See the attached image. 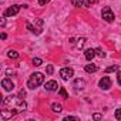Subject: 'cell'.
I'll return each mask as SVG.
<instances>
[{
  "label": "cell",
  "instance_id": "6da1fadb",
  "mask_svg": "<svg viewBox=\"0 0 121 121\" xmlns=\"http://www.w3.org/2000/svg\"><path fill=\"white\" fill-rule=\"evenodd\" d=\"M43 81H44V76H43L41 73H33V74L30 76L29 81H27V87L31 88V90H34V88H37L40 84H43Z\"/></svg>",
  "mask_w": 121,
  "mask_h": 121
},
{
  "label": "cell",
  "instance_id": "7a4b0ae2",
  "mask_svg": "<svg viewBox=\"0 0 121 121\" xmlns=\"http://www.w3.org/2000/svg\"><path fill=\"white\" fill-rule=\"evenodd\" d=\"M101 16H103V19L107 23H112L114 22V13H112V10L110 7H104L103 12H101Z\"/></svg>",
  "mask_w": 121,
  "mask_h": 121
},
{
  "label": "cell",
  "instance_id": "3957f363",
  "mask_svg": "<svg viewBox=\"0 0 121 121\" xmlns=\"http://www.w3.org/2000/svg\"><path fill=\"white\" fill-rule=\"evenodd\" d=\"M60 76H61V78L63 80H70V78H73V76H74V71H73V69H70V67H64V69H61L60 70Z\"/></svg>",
  "mask_w": 121,
  "mask_h": 121
},
{
  "label": "cell",
  "instance_id": "277c9868",
  "mask_svg": "<svg viewBox=\"0 0 121 121\" xmlns=\"http://www.w3.org/2000/svg\"><path fill=\"white\" fill-rule=\"evenodd\" d=\"M17 112H20L17 108H13V110H10V111L2 110V112H0V117H2V120H9V118H12L13 115H16Z\"/></svg>",
  "mask_w": 121,
  "mask_h": 121
},
{
  "label": "cell",
  "instance_id": "5b68a950",
  "mask_svg": "<svg viewBox=\"0 0 121 121\" xmlns=\"http://www.w3.org/2000/svg\"><path fill=\"white\" fill-rule=\"evenodd\" d=\"M98 86H100L101 90H108V88L111 87V80H110V77H103V78L100 80Z\"/></svg>",
  "mask_w": 121,
  "mask_h": 121
},
{
  "label": "cell",
  "instance_id": "8992f818",
  "mask_svg": "<svg viewBox=\"0 0 121 121\" xmlns=\"http://www.w3.org/2000/svg\"><path fill=\"white\" fill-rule=\"evenodd\" d=\"M19 10H20V6H19V4H13V6H10V7L4 12V16H16V14L19 13Z\"/></svg>",
  "mask_w": 121,
  "mask_h": 121
},
{
  "label": "cell",
  "instance_id": "52a82bcc",
  "mask_svg": "<svg viewBox=\"0 0 121 121\" xmlns=\"http://www.w3.org/2000/svg\"><path fill=\"white\" fill-rule=\"evenodd\" d=\"M2 87H3L6 91H12V90L14 88V84H13L12 80H9V78H3V81H2Z\"/></svg>",
  "mask_w": 121,
  "mask_h": 121
},
{
  "label": "cell",
  "instance_id": "ba28073f",
  "mask_svg": "<svg viewBox=\"0 0 121 121\" xmlns=\"http://www.w3.org/2000/svg\"><path fill=\"white\" fill-rule=\"evenodd\" d=\"M86 86H87V83H86V80H83V78H77V80H74V83H73V87L77 88V90H83V88H86Z\"/></svg>",
  "mask_w": 121,
  "mask_h": 121
},
{
  "label": "cell",
  "instance_id": "9c48e42d",
  "mask_svg": "<svg viewBox=\"0 0 121 121\" xmlns=\"http://www.w3.org/2000/svg\"><path fill=\"white\" fill-rule=\"evenodd\" d=\"M44 88H46L47 91H56V90L58 88V84H57V81H54V80H50V81H47V83H46Z\"/></svg>",
  "mask_w": 121,
  "mask_h": 121
},
{
  "label": "cell",
  "instance_id": "30bf717a",
  "mask_svg": "<svg viewBox=\"0 0 121 121\" xmlns=\"http://www.w3.org/2000/svg\"><path fill=\"white\" fill-rule=\"evenodd\" d=\"M94 56H95V48H87L86 53H84V57H86V60H88V61H91L94 58Z\"/></svg>",
  "mask_w": 121,
  "mask_h": 121
},
{
  "label": "cell",
  "instance_id": "8fae6325",
  "mask_svg": "<svg viewBox=\"0 0 121 121\" xmlns=\"http://www.w3.org/2000/svg\"><path fill=\"white\" fill-rule=\"evenodd\" d=\"M84 70L87 71V73H95L97 70H98V67H97V64H87L86 67H84Z\"/></svg>",
  "mask_w": 121,
  "mask_h": 121
},
{
  "label": "cell",
  "instance_id": "7c38bea8",
  "mask_svg": "<svg viewBox=\"0 0 121 121\" xmlns=\"http://www.w3.org/2000/svg\"><path fill=\"white\" fill-rule=\"evenodd\" d=\"M84 44H86V37H80V39L77 40L76 47H77V48H83V47H84Z\"/></svg>",
  "mask_w": 121,
  "mask_h": 121
},
{
  "label": "cell",
  "instance_id": "4fadbf2b",
  "mask_svg": "<svg viewBox=\"0 0 121 121\" xmlns=\"http://www.w3.org/2000/svg\"><path fill=\"white\" fill-rule=\"evenodd\" d=\"M51 110H53L54 112H61V111H63V107L60 105V104H57V103H54V104L51 105Z\"/></svg>",
  "mask_w": 121,
  "mask_h": 121
},
{
  "label": "cell",
  "instance_id": "5bb4252c",
  "mask_svg": "<svg viewBox=\"0 0 121 121\" xmlns=\"http://www.w3.org/2000/svg\"><path fill=\"white\" fill-rule=\"evenodd\" d=\"M84 2H86V0H71V4L74 7H81L84 4Z\"/></svg>",
  "mask_w": 121,
  "mask_h": 121
},
{
  "label": "cell",
  "instance_id": "9a60e30c",
  "mask_svg": "<svg viewBox=\"0 0 121 121\" xmlns=\"http://www.w3.org/2000/svg\"><path fill=\"white\" fill-rule=\"evenodd\" d=\"M58 94L61 95L63 98H69V94H67V91H66V88H63V87H60L58 88Z\"/></svg>",
  "mask_w": 121,
  "mask_h": 121
},
{
  "label": "cell",
  "instance_id": "2e32d148",
  "mask_svg": "<svg viewBox=\"0 0 121 121\" xmlns=\"http://www.w3.org/2000/svg\"><path fill=\"white\" fill-rule=\"evenodd\" d=\"M95 56H98L100 58H104L105 57V53L103 51V48H95Z\"/></svg>",
  "mask_w": 121,
  "mask_h": 121
},
{
  "label": "cell",
  "instance_id": "e0dca14e",
  "mask_svg": "<svg viewBox=\"0 0 121 121\" xmlns=\"http://www.w3.org/2000/svg\"><path fill=\"white\" fill-rule=\"evenodd\" d=\"M7 56H9V58H17V57H19V53L14 51V50H10V51L7 53Z\"/></svg>",
  "mask_w": 121,
  "mask_h": 121
},
{
  "label": "cell",
  "instance_id": "ac0fdd59",
  "mask_svg": "<svg viewBox=\"0 0 121 121\" xmlns=\"http://www.w3.org/2000/svg\"><path fill=\"white\" fill-rule=\"evenodd\" d=\"M33 64L39 67V66H41V64H43V60H41V58H39V57H34V58H33Z\"/></svg>",
  "mask_w": 121,
  "mask_h": 121
},
{
  "label": "cell",
  "instance_id": "d6986e66",
  "mask_svg": "<svg viewBox=\"0 0 121 121\" xmlns=\"http://www.w3.org/2000/svg\"><path fill=\"white\" fill-rule=\"evenodd\" d=\"M117 70H118V66H110V67L105 69V73H114Z\"/></svg>",
  "mask_w": 121,
  "mask_h": 121
},
{
  "label": "cell",
  "instance_id": "ffe728a7",
  "mask_svg": "<svg viewBox=\"0 0 121 121\" xmlns=\"http://www.w3.org/2000/svg\"><path fill=\"white\" fill-rule=\"evenodd\" d=\"M26 26H27V29H29V30H30L31 33H34V34H37V29H36V27H34V26H33L31 23H27Z\"/></svg>",
  "mask_w": 121,
  "mask_h": 121
},
{
  "label": "cell",
  "instance_id": "44dd1931",
  "mask_svg": "<svg viewBox=\"0 0 121 121\" xmlns=\"http://www.w3.org/2000/svg\"><path fill=\"white\" fill-rule=\"evenodd\" d=\"M46 73H47L48 76H51V74L54 73V67H53L51 64H48V66H47V69H46Z\"/></svg>",
  "mask_w": 121,
  "mask_h": 121
},
{
  "label": "cell",
  "instance_id": "7402d4cb",
  "mask_svg": "<svg viewBox=\"0 0 121 121\" xmlns=\"http://www.w3.org/2000/svg\"><path fill=\"white\" fill-rule=\"evenodd\" d=\"M24 97H26V91L22 88V90L19 91V94H17V98H20V100H22V98H24Z\"/></svg>",
  "mask_w": 121,
  "mask_h": 121
},
{
  "label": "cell",
  "instance_id": "603a6c76",
  "mask_svg": "<svg viewBox=\"0 0 121 121\" xmlns=\"http://www.w3.org/2000/svg\"><path fill=\"white\" fill-rule=\"evenodd\" d=\"M95 2V0H86V2H84V6L86 7H91V4Z\"/></svg>",
  "mask_w": 121,
  "mask_h": 121
},
{
  "label": "cell",
  "instance_id": "cb8c5ba5",
  "mask_svg": "<svg viewBox=\"0 0 121 121\" xmlns=\"http://www.w3.org/2000/svg\"><path fill=\"white\" fill-rule=\"evenodd\" d=\"M71 120H74V121H78V117H71V115H67V117L64 118V121H71Z\"/></svg>",
  "mask_w": 121,
  "mask_h": 121
},
{
  "label": "cell",
  "instance_id": "d4e9b609",
  "mask_svg": "<svg viewBox=\"0 0 121 121\" xmlns=\"http://www.w3.org/2000/svg\"><path fill=\"white\" fill-rule=\"evenodd\" d=\"M115 118H117V120H121V108L115 110Z\"/></svg>",
  "mask_w": 121,
  "mask_h": 121
},
{
  "label": "cell",
  "instance_id": "484cf974",
  "mask_svg": "<svg viewBox=\"0 0 121 121\" xmlns=\"http://www.w3.org/2000/svg\"><path fill=\"white\" fill-rule=\"evenodd\" d=\"M50 2V0H39V3H40V6H44V4H47Z\"/></svg>",
  "mask_w": 121,
  "mask_h": 121
},
{
  "label": "cell",
  "instance_id": "4316f807",
  "mask_svg": "<svg viewBox=\"0 0 121 121\" xmlns=\"http://www.w3.org/2000/svg\"><path fill=\"white\" fill-rule=\"evenodd\" d=\"M93 118H94V120H101V118H103V115H101V114H94V115H93Z\"/></svg>",
  "mask_w": 121,
  "mask_h": 121
},
{
  "label": "cell",
  "instance_id": "83f0119b",
  "mask_svg": "<svg viewBox=\"0 0 121 121\" xmlns=\"http://www.w3.org/2000/svg\"><path fill=\"white\" fill-rule=\"evenodd\" d=\"M117 81H118V84L121 86V71L118 73V76H117Z\"/></svg>",
  "mask_w": 121,
  "mask_h": 121
},
{
  "label": "cell",
  "instance_id": "f1b7e54d",
  "mask_svg": "<svg viewBox=\"0 0 121 121\" xmlns=\"http://www.w3.org/2000/svg\"><path fill=\"white\" fill-rule=\"evenodd\" d=\"M0 24H2V27H4V24H6V19H4V17H2V22H0Z\"/></svg>",
  "mask_w": 121,
  "mask_h": 121
},
{
  "label": "cell",
  "instance_id": "f546056e",
  "mask_svg": "<svg viewBox=\"0 0 121 121\" xmlns=\"http://www.w3.org/2000/svg\"><path fill=\"white\" fill-rule=\"evenodd\" d=\"M0 37H2V40H4L7 36H6V33H2V34H0Z\"/></svg>",
  "mask_w": 121,
  "mask_h": 121
},
{
  "label": "cell",
  "instance_id": "4dcf8cb0",
  "mask_svg": "<svg viewBox=\"0 0 121 121\" xmlns=\"http://www.w3.org/2000/svg\"><path fill=\"white\" fill-rule=\"evenodd\" d=\"M6 74H7V76H10V74H13V71H12V70H7V71H6Z\"/></svg>",
  "mask_w": 121,
  "mask_h": 121
}]
</instances>
